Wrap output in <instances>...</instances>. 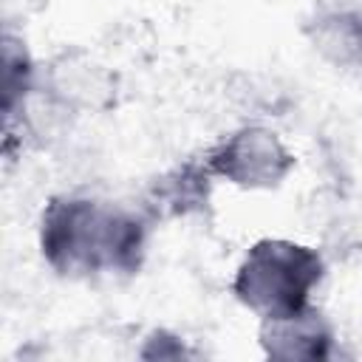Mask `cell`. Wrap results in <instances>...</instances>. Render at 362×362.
Returning a JSON list of instances; mask_svg holds the SVG:
<instances>
[{"label":"cell","instance_id":"cell-1","mask_svg":"<svg viewBox=\"0 0 362 362\" xmlns=\"http://www.w3.org/2000/svg\"><path fill=\"white\" fill-rule=\"evenodd\" d=\"M153 221L127 204L90 192H57L37 221L42 263L68 280L136 274L147 257Z\"/></svg>","mask_w":362,"mask_h":362},{"label":"cell","instance_id":"cell-2","mask_svg":"<svg viewBox=\"0 0 362 362\" xmlns=\"http://www.w3.org/2000/svg\"><path fill=\"white\" fill-rule=\"evenodd\" d=\"M325 257L294 238H257L240 255L229 291L257 320L300 311L314 303L325 280Z\"/></svg>","mask_w":362,"mask_h":362},{"label":"cell","instance_id":"cell-3","mask_svg":"<svg viewBox=\"0 0 362 362\" xmlns=\"http://www.w3.org/2000/svg\"><path fill=\"white\" fill-rule=\"evenodd\" d=\"M201 158L215 181L243 192L277 189L297 170V156L286 139L260 122H246L223 133Z\"/></svg>","mask_w":362,"mask_h":362},{"label":"cell","instance_id":"cell-4","mask_svg":"<svg viewBox=\"0 0 362 362\" xmlns=\"http://www.w3.org/2000/svg\"><path fill=\"white\" fill-rule=\"evenodd\" d=\"M40 93L68 119L105 116L122 99V76L93 51L68 45L40 68Z\"/></svg>","mask_w":362,"mask_h":362},{"label":"cell","instance_id":"cell-5","mask_svg":"<svg viewBox=\"0 0 362 362\" xmlns=\"http://www.w3.org/2000/svg\"><path fill=\"white\" fill-rule=\"evenodd\" d=\"M337 328L317 303L257 320V348L274 362H328L337 356Z\"/></svg>","mask_w":362,"mask_h":362},{"label":"cell","instance_id":"cell-6","mask_svg":"<svg viewBox=\"0 0 362 362\" xmlns=\"http://www.w3.org/2000/svg\"><path fill=\"white\" fill-rule=\"evenodd\" d=\"M215 184L218 181L212 178L204 158H187L167 167L144 187L139 209L153 221V226L164 221L195 218L209 209Z\"/></svg>","mask_w":362,"mask_h":362},{"label":"cell","instance_id":"cell-7","mask_svg":"<svg viewBox=\"0 0 362 362\" xmlns=\"http://www.w3.org/2000/svg\"><path fill=\"white\" fill-rule=\"evenodd\" d=\"M303 37L311 54L334 71L362 68V17L311 11L303 23Z\"/></svg>","mask_w":362,"mask_h":362},{"label":"cell","instance_id":"cell-8","mask_svg":"<svg viewBox=\"0 0 362 362\" xmlns=\"http://www.w3.org/2000/svg\"><path fill=\"white\" fill-rule=\"evenodd\" d=\"M0 96H3V119H14L23 113V107L34 99L40 90V62L34 59L28 42L14 34L3 31V48H0Z\"/></svg>","mask_w":362,"mask_h":362},{"label":"cell","instance_id":"cell-9","mask_svg":"<svg viewBox=\"0 0 362 362\" xmlns=\"http://www.w3.org/2000/svg\"><path fill=\"white\" fill-rule=\"evenodd\" d=\"M139 359L150 362H175V359H195L198 351L173 328H153L141 337V345L136 351Z\"/></svg>","mask_w":362,"mask_h":362},{"label":"cell","instance_id":"cell-10","mask_svg":"<svg viewBox=\"0 0 362 362\" xmlns=\"http://www.w3.org/2000/svg\"><path fill=\"white\" fill-rule=\"evenodd\" d=\"M311 11H325V14H354V17H362V0H311Z\"/></svg>","mask_w":362,"mask_h":362}]
</instances>
